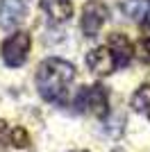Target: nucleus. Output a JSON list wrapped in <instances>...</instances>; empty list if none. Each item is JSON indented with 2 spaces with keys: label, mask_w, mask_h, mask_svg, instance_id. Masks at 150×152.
Instances as JSON below:
<instances>
[{
  "label": "nucleus",
  "mask_w": 150,
  "mask_h": 152,
  "mask_svg": "<svg viewBox=\"0 0 150 152\" xmlns=\"http://www.w3.org/2000/svg\"><path fill=\"white\" fill-rule=\"evenodd\" d=\"M114 152H123V150H114Z\"/></svg>",
  "instance_id": "nucleus-15"
},
{
  "label": "nucleus",
  "mask_w": 150,
  "mask_h": 152,
  "mask_svg": "<svg viewBox=\"0 0 150 152\" xmlns=\"http://www.w3.org/2000/svg\"><path fill=\"white\" fill-rule=\"evenodd\" d=\"M143 2H148V5H150V0H143Z\"/></svg>",
  "instance_id": "nucleus-14"
},
{
  "label": "nucleus",
  "mask_w": 150,
  "mask_h": 152,
  "mask_svg": "<svg viewBox=\"0 0 150 152\" xmlns=\"http://www.w3.org/2000/svg\"><path fill=\"white\" fill-rule=\"evenodd\" d=\"M137 57L141 59L143 64H150V37H143L141 41L137 43Z\"/></svg>",
  "instance_id": "nucleus-11"
},
{
  "label": "nucleus",
  "mask_w": 150,
  "mask_h": 152,
  "mask_svg": "<svg viewBox=\"0 0 150 152\" xmlns=\"http://www.w3.org/2000/svg\"><path fill=\"white\" fill-rule=\"evenodd\" d=\"M9 143H12L14 148L23 150V148H27V145H30V134L25 132L23 127H14L12 132H9Z\"/></svg>",
  "instance_id": "nucleus-10"
},
{
  "label": "nucleus",
  "mask_w": 150,
  "mask_h": 152,
  "mask_svg": "<svg viewBox=\"0 0 150 152\" xmlns=\"http://www.w3.org/2000/svg\"><path fill=\"white\" fill-rule=\"evenodd\" d=\"M73 152H89V150H73Z\"/></svg>",
  "instance_id": "nucleus-12"
},
{
  "label": "nucleus",
  "mask_w": 150,
  "mask_h": 152,
  "mask_svg": "<svg viewBox=\"0 0 150 152\" xmlns=\"http://www.w3.org/2000/svg\"><path fill=\"white\" fill-rule=\"evenodd\" d=\"M146 114H148V118H150V107H148V111H146Z\"/></svg>",
  "instance_id": "nucleus-13"
},
{
  "label": "nucleus",
  "mask_w": 150,
  "mask_h": 152,
  "mask_svg": "<svg viewBox=\"0 0 150 152\" xmlns=\"http://www.w3.org/2000/svg\"><path fill=\"white\" fill-rule=\"evenodd\" d=\"M107 48H109V50H112V55H114L116 68H125V66L132 61L134 48H132V41L125 37V34H121V32H114V34H109Z\"/></svg>",
  "instance_id": "nucleus-6"
},
{
  "label": "nucleus",
  "mask_w": 150,
  "mask_h": 152,
  "mask_svg": "<svg viewBox=\"0 0 150 152\" xmlns=\"http://www.w3.org/2000/svg\"><path fill=\"white\" fill-rule=\"evenodd\" d=\"M37 89L39 95L46 102L52 104H64L68 98V89L75 80V66L66 59L48 57L39 64L37 68Z\"/></svg>",
  "instance_id": "nucleus-1"
},
{
  "label": "nucleus",
  "mask_w": 150,
  "mask_h": 152,
  "mask_svg": "<svg viewBox=\"0 0 150 152\" xmlns=\"http://www.w3.org/2000/svg\"><path fill=\"white\" fill-rule=\"evenodd\" d=\"M75 109L82 114H96L98 118H107V114H109V91L102 84L82 86L75 95Z\"/></svg>",
  "instance_id": "nucleus-2"
},
{
  "label": "nucleus",
  "mask_w": 150,
  "mask_h": 152,
  "mask_svg": "<svg viewBox=\"0 0 150 152\" xmlns=\"http://www.w3.org/2000/svg\"><path fill=\"white\" fill-rule=\"evenodd\" d=\"M130 104H132V109H134L137 114L148 111V107H150V84H141V86L132 93Z\"/></svg>",
  "instance_id": "nucleus-9"
},
{
  "label": "nucleus",
  "mask_w": 150,
  "mask_h": 152,
  "mask_svg": "<svg viewBox=\"0 0 150 152\" xmlns=\"http://www.w3.org/2000/svg\"><path fill=\"white\" fill-rule=\"evenodd\" d=\"M30 45H32V39L27 32L23 30H16L14 34L2 41V61L9 66V68H18L27 61V55H30Z\"/></svg>",
  "instance_id": "nucleus-3"
},
{
  "label": "nucleus",
  "mask_w": 150,
  "mask_h": 152,
  "mask_svg": "<svg viewBox=\"0 0 150 152\" xmlns=\"http://www.w3.org/2000/svg\"><path fill=\"white\" fill-rule=\"evenodd\" d=\"M27 16V9L21 0H0V25L2 27H16Z\"/></svg>",
  "instance_id": "nucleus-7"
},
{
  "label": "nucleus",
  "mask_w": 150,
  "mask_h": 152,
  "mask_svg": "<svg viewBox=\"0 0 150 152\" xmlns=\"http://www.w3.org/2000/svg\"><path fill=\"white\" fill-rule=\"evenodd\" d=\"M109 18V9L102 0H89L82 7V16H80V27L84 37H96L100 32V27L105 25V20Z\"/></svg>",
  "instance_id": "nucleus-4"
},
{
  "label": "nucleus",
  "mask_w": 150,
  "mask_h": 152,
  "mask_svg": "<svg viewBox=\"0 0 150 152\" xmlns=\"http://www.w3.org/2000/svg\"><path fill=\"white\" fill-rule=\"evenodd\" d=\"M87 66L91 68V73L98 77H107L116 70V61H114V55L107 45H98L93 50L87 52Z\"/></svg>",
  "instance_id": "nucleus-5"
},
{
  "label": "nucleus",
  "mask_w": 150,
  "mask_h": 152,
  "mask_svg": "<svg viewBox=\"0 0 150 152\" xmlns=\"http://www.w3.org/2000/svg\"><path fill=\"white\" fill-rule=\"evenodd\" d=\"M41 9L55 23H66L73 16V2L71 0H41Z\"/></svg>",
  "instance_id": "nucleus-8"
}]
</instances>
